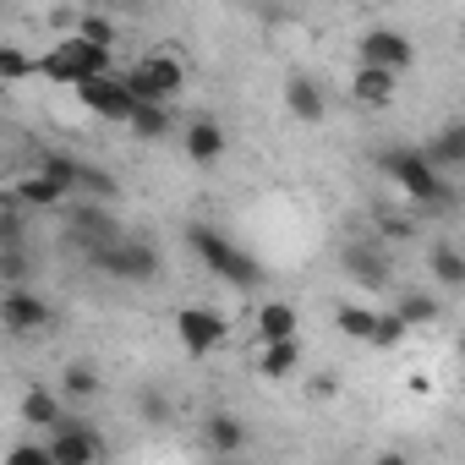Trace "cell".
<instances>
[{
    "label": "cell",
    "mask_w": 465,
    "mask_h": 465,
    "mask_svg": "<svg viewBox=\"0 0 465 465\" xmlns=\"http://www.w3.org/2000/svg\"><path fill=\"white\" fill-rule=\"evenodd\" d=\"M427 159L438 170H465V126H443L427 137Z\"/></svg>",
    "instance_id": "ac0fdd59"
},
{
    "label": "cell",
    "mask_w": 465,
    "mask_h": 465,
    "mask_svg": "<svg viewBox=\"0 0 465 465\" xmlns=\"http://www.w3.org/2000/svg\"><path fill=\"white\" fill-rule=\"evenodd\" d=\"M361 61H367V66H389V72H411L416 45H411L400 28H367V34H361Z\"/></svg>",
    "instance_id": "30bf717a"
},
{
    "label": "cell",
    "mask_w": 465,
    "mask_h": 465,
    "mask_svg": "<svg viewBox=\"0 0 465 465\" xmlns=\"http://www.w3.org/2000/svg\"><path fill=\"white\" fill-rule=\"evenodd\" d=\"M258 340H296V307L291 302H263L258 307Z\"/></svg>",
    "instance_id": "d6986e66"
},
{
    "label": "cell",
    "mask_w": 465,
    "mask_h": 465,
    "mask_svg": "<svg viewBox=\"0 0 465 465\" xmlns=\"http://www.w3.org/2000/svg\"><path fill=\"white\" fill-rule=\"evenodd\" d=\"M12 197H17V203H34V208H55V203H66L72 192H66V186H61L55 175L34 170L28 181H17V186H12Z\"/></svg>",
    "instance_id": "e0dca14e"
},
{
    "label": "cell",
    "mask_w": 465,
    "mask_h": 465,
    "mask_svg": "<svg viewBox=\"0 0 465 465\" xmlns=\"http://www.w3.org/2000/svg\"><path fill=\"white\" fill-rule=\"evenodd\" d=\"M285 110H291L296 121L318 126V121L329 115V99H323V88H318L307 72H291V77H285Z\"/></svg>",
    "instance_id": "5bb4252c"
},
{
    "label": "cell",
    "mask_w": 465,
    "mask_h": 465,
    "mask_svg": "<svg viewBox=\"0 0 465 465\" xmlns=\"http://www.w3.org/2000/svg\"><path fill=\"white\" fill-rule=\"evenodd\" d=\"M400 318H405V323H438V296L405 291V296H400Z\"/></svg>",
    "instance_id": "83f0119b"
},
{
    "label": "cell",
    "mask_w": 465,
    "mask_h": 465,
    "mask_svg": "<svg viewBox=\"0 0 465 465\" xmlns=\"http://www.w3.org/2000/svg\"><path fill=\"white\" fill-rule=\"evenodd\" d=\"M372 224H378L383 242H411V236H416V219H411V213H394V208H378Z\"/></svg>",
    "instance_id": "4316f807"
},
{
    "label": "cell",
    "mask_w": 465,
    "mask_h": 465,
    "mask_svg": "<svg viewBox=\"0 0 465 465\" xmlns=\"http://www.w3.org/2000/svg\"><path fill=\"white\" fill-rule=\"evenodd\" d=\"M12 465H55V454H50V443H45V449L23 443V449H12Z\"/></svg>",
    "instance_id": "836d02e7"
},
{
    "label": "cell",
    "mask_w": 465,
    "mask_h": 465,
    "mask_svg": "<svg viewBox=\"0 0 465 465\" xmlns=\"http://www.w3.org/2000/svg\"><path fill=\"white\" fill-rule=\"evenodd\" d=\"M88 258H94V269H104L110 280H132V285L159 280V247L143 242V236H121V242H110V247H99V252H88Z\"/></svg>",
    "instance_id": "277c9868"
},
{
    "label": "cell",
    "mask_w": 465,
    "mask_h": 465,
    "mask_svg": "<svg viewBox=\"0 0 465 465\" xmlns=\"http://www.w3.org/2000/svg\"><path fill=\"white\" fill-rule=\"evenodd\" d=\"M77 99H83L88 115H104V121H132L137 115V94L121 83V72H104V77L77 83Z\"/></svg>",
    "instance_id": "8992f818"
},
{
    "label": "cell",
    "mask_w": 465,
    "mask_h": 465,
    "mask_svg": "<svg viewBox=\"0 0 465 465\" xmlns=\"http://www.w3.org/2000/svg\"><path fill=\"white\" fill-rule=\"evenodd\" d=\"M28 72H39V66H34L23 50H12V45L0 50V77H6V83H17V77H28Z\"/></svg>",
    "instance_id": "d6a6232c"
},
{
    "label": "cell",
    "mask_w": 465,
    "mask_h": 465,
    "mask_svg": "<svg viewBox=\"0 0 465 465\" xmlns=\"http://www.w3.org/2000/svg\"><path fill=\"white\" fill-rule=\"evenodd\" d=\"M460 361H465V340H460Z\"/></svg>",
    "instance_id": "8d00e7d4"
},
{
    "label": "cell",
    "mask_w": 465,
    "mask_h": 465,
    "mask_svg": "<svg viewBox=\"0 0 465 465\" xmlns=\"http://www.w3.org/2000/svg\"><path fill=\"white\" fill-rule=\"evenodd\" d=\"M39 72H45L50 83H72V88H77V83H88V77H104V72H115V66H110V50H104V45H94V39L72 34L66 45L45 50Z\"/></svg>",
    "instance_id": "3957f363"
},
{
    "label": "cell",
    "mask_w": 465,
    "mask_h": 465,
    "mask_svg": "<svg viewBox=\"0 0 465 465\" xmlns=\"http://www.w3.org/2000/svg\"><path fill=\"white\" fill-rule=\"evenodd\" d=\"M61 394H66V400H77V405H83V400H94V394H99V372H94L88 361H72V367H66V378H61Z\"/></svg>",
    "instance_id": "d4e9b609"
},
{
    "label": "cell",
    "mask_w": 465,
    "mask_h": 465,
    "mask_svg": "<svg viewBox=\"0 0 465 465\" xmlns=\"http://www.w3.org/2000/svg\"><path fill=\"white\" fill-rule=\"evenodd\" d=\"M39 170H45V175H55L66 192H77V181H83V159H72V153H61V148H50V153L39 159Z\"/></svg>",
    "instance_id": "484cf974"
},
{
    "label": "cell",
    "mask_w": 465,
    "mask_h": 465,
    "mask_svg": "<svg viewBox=\"0 0 465 465\" xmlns=\"http://www.w3.org/2000/svg\"><path fill=\"white\" fill-rule=\"evenodd\" d=\"M427 269H432V280H438V285H449V291H460V285H465V252H460V247H449V242L427 247Z\"/></svg>",
    "instance_id": "7402d4cb"
},
{
    "label": "cell",
    "mask_w": 465,
    "mask_h": 465,
    "mask_svg": "<svg viewBox=\"0 0 465 465\" xmlns=\"http://www.w3.org/2000/svg\"><path fill=\"white\" fill-rule=\"evenodd\" d=\"M302 367V345L296 340H269L263 351H258V372L263 378H291Z\"/></svg>",
    "instance_id": "ffe728a7"
},
{
    "label": "cell",
    "mask_w": 465,
    "mask_h": 465,
    "mask_svg": "<svg viewBox=\"0 0 465 465\" xmlns=\"http://www.w3.org/2000/svg\"><path fill=\"white\" fill-rule=\"evenodd\" d=\"M137 405H143V421H153V427H164V421L175 416V411H170V400H164L159 389H143V400H137Z\"/></svg>",
    "instance_id": "1f68e13d"
},
{
    "label": "cell",
    "mask_w": 465,
    "mask_h": 465,
    "mask_svg": "<svg viewBox=\"0 0 465 465\" xmlns=\"http://www.w3.org/2000/svg\"><path fill=\"white\" fill-rule=\"evenodd\" d=\"M175 334H181L186 356H208V351H219V345H224L230 318H224V312H213V307H181V312H175Z\"/></svg>",
    "instance_id": "ba28073f"
},
{
    "label": "cell",
    "mask_w": 465,
    "mask_h": 465,
    "mask_svg": "<svg viewBox=\"0 0 465 465\" xmlns=\"http://www.w3.org/2000/svg\"><path fill=\"white\" fill-rule=\"evenodd\" d=\"M121 83L137 94V99H175L181 94V83H186V72H181V61L175 55H148V61H137V66H126L121 72Z\"/></svg>",
    "instance_id": "5b68a950"
},
{
    "label": "cell",
    "mask_w": 465,
    "mask_h": 465,
    "mask_svg": "<svg viewBox=\"0 0 465 465\" xmlns=\"http://www.w3.org/2000/svg\"><path fill=\"white\" fill-rule=\"evenodd\" d=\"M203 443H208L213 454H242V449H247V427H242L236 416L213 411V416H208V427H203Z\"/></svg>",
    "instance_id": "2e32d148"
},
{
    "label": "cell",
    "mask_w": 465,
    "mask_h": 465,
    "mask_svg": "<svg viewBox=\"0 0 465 465\" xmlns=\"http://www.w3.org/2000/svg\"><path fill=\"white\" fill-rule=\"evenodd\" d=\"M50 454H55V465H94V460H104V443H99V432L83 416L66 411L50 427Z\"/></svg>",
    "instance_id": "52a82bcc"
},
{
    "label": "cell",
    "mask_w": 465,
    "mask_h": 465,
    "mask_svg": "<svg viewBox=\"0 0 465 465\" xmlns=\"http://www.w3.org/2000/svg\"><path fill=\"white\" fill-rule=\"evenodd\" d=\"M61 416H66V411H61V394H55V389L34 383V389L23 394V421H34V427H45V432H50Z\"/></svg>",
    "instance_id": "44dd1931"
},
{
    "label": "cell",
    "mask_w": 465,
    "mask_h": 465,
    "mask_svg": "<svg viewBox=\"0 0 465 465\" xmlns=\"http://www.w3.org/2000/svg\"><path fill=\"white\" fill-rule=\"evenodd\" d=\"M394 88H400V72H389V66H356L351 72V99L361 104V110H383V104H394Z\"/></svg>",
    "instance_id": "7c38bea8"
},
{
    "label": "cell",
    "mask_w": 465,
    "mask_h": 465,
    "mask_svg": "<svg viewBox=\"0 0 465 465\" xmlns=\"http://www.w3.org/2000/svg\"><path fill=\"white\" fill-rule=\"evenodd\" d=\"M72 242L83 247V252H99V247H110V242H121V224L99 208V197L88 203V208H72Z\"/></svg>",
    "instance_id": "8fae6325"
},
{
    "label": "cell",
    "mask_w": 465,
    "mask_h": 465,
    "mask_svg": "<svg viewBox=\"0 0 465 465\" xmlns=\"http://www.w3.org/2000/svg\"><path fill=\"white\" fill-rule=\"evenodd\" d=\"M378 164H383V175H389L411 203H432V208H449V203H454V192H449L443 170L427 159V148H383Z\"/></svg>",
    "instance_id": "7a4b0ae2"
},
{
    "label": "cell",
    "mask_w": 465,
    "mask_h": 465,
    "mask_svg": "<svg viewBox=\"0 0 465 465\" xmlns=\"http://www.w3.org/2000/svg\"><path fill=\"white\" fill-rule=\"evenodd\" d=\"M94 6H137V0H94Z\"/></svg>",
    "instance_id": "d590c367"
},
{
    "label": "cell",
    "mask_w": 465,
    "mask_h": 465,
    "mask_svg": "<svg viewBox=\"0 0 465 465\" xmlns=\"http://www.w3.org/2000/svg\"><path fill=\"white\" fill-rule=\"evenodd\" d=\"M186 247L203 258V269H213L224 285H236V291H252V285H263V263L247 252V247H236L224 236V230H213V224H192L186 230Z\"/></svg>",
    "instance_id": "6da1fadb"
},
{
    "label": "cell",
    "mask_w": 465,
    "mask_h": 465,
    "mask_svg": "<svg viewBox=\"0 0 465 465\" xmlns=\"http://www.w3.org/2000/svg\"><path fill=\"white\" fill-rule=\"evenodd\" d=\"M132 132H137V137H148V143H153V137H164V132H170V115H164V104H159V99H137Z\"/></svg>",
    "instance_id": "cb8c5ba5"
},
{
    "label": "cell",
    "mask_w": 465,
    "mask_h": 465,
    "mask_svg": "<svg viewBox=\"0 0 465 465\" xmlns=\"http://www.w3.org/2000/svg\"><path fill=\"white\" fill-rule=\"evenodd\" d=\"M334 389H340V383H334V372H318V378H312V394H318V400H329Z\"/></svg>",
    "instance_id": "e575fe53"
},
{
    "label": "cell",
    "mask_w": 465,
    "mask_h": 465,
    "mask_svg": "<svg viewBox=\"0 0 465 465\" xmlns=\"http://www.w3.org/2000/svg\"><path fill=\"white\" fill-rule=\"evenodd\" d=\"M334 323H340V334H351V340H361V345H372V329H378V312L372 307H340L334 312Z\"/></svg>",
    "instance_id": "603a6c76"
},
{
    "label": "cell",
    "mask_w": 465,
    "mask_h": 465,
    "mask_svg": "<svg viewBox=\"0 0 465 465\" xmlns=\"http://www.w3.org/2000/svg\"><path fill=\"white\" fill-rule=\"evenodd\" d=\"M405 329H411V323L400 318V307H394V312H378V329H372V345H400V340H405Z\"/></svg>",
    "instance_id": "f546056e"
},
{
    "label": "cell",
    "mask_w": 465,
    "mask_h": 465,
    "mask_svg": "<svg viewBox=\"0 0 465 465\" xmlns=\"http://www.w3.org/2000/svg\"><path fill=\"white\" fill-rule=\"evenodd\" d=\"M340 269H345L356 285H367V291L389 285V274H394V263H389V242H383V236H378V242H351V247L340 252Z\"/></svg>",
    "instance_id": "9c48e42d"
},
{
    "label": "cell",
    "mask_w": 465,
    "mask_h": 465,
    "mask_svg": "<svg viewBox=\"0 0 465 465\" xmlns=\"http://www.w3.org/2000/svg\"><path fill=\"white\" fill-rule=\"evenodd\" d=\"M77 34L94 39V45H104V50H115V28H110V17H99V12H88V17L77 23Z\"/></svg>",
    "instance_id": "4dcf8cb0"
},
{
    "label": "cell",
    "mask_w": 465,
    "mask_h": 465,
    "mask_svg": "<svg viewBox=\"0 0 465 465\" xmlns=\"http://www.w3.org/2000/svg\"><path fill=\"white\" fill-rule=\"evenodd\" d=\"M186 159H192V164H203V170L224 159V132H219V121H213V115H197V121L186 126Z\"/></svg>",
    "instance_id": "9a60e30c"
},
{
    "label": "cell",
    "mask_w": 465,
    "mask_h": 465,
    "mask_svg": "<svg viewBox=\"0 0 465 465\" xmlns=\"http://www.w3.org/2000/svg\"><path fill=\"white\" fill-rule=\"evenodd\" d=\"M0 318H6V329H12V334H34V329H45V323H50V307H45V296H34V291L12 285V291H6V302H0Z\"/></svg>",
    "instance_id": "4fadbf2b"
},
{
    "label": "cell",
    "mask_w": 465,
    "mask_h": 465,
    "mask_svg": "<svg viewBox=\"0 0 465 465\" xmlns=\"http://www.w3.org/2000/svg\"><path fill=\"white\" fill-rule=\"evenodd\" d=\"M77 192H83V197H99V203H110L121 186H115V175H110V170H99V164H83V181H77Z\"/></svg>",
    "instance_id": "f1b7e54d"
}]
</instances>
